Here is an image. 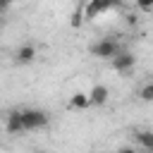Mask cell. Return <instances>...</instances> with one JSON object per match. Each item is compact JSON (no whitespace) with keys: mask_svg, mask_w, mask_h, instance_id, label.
I'll return each instance as SVG.
<instances>
[{"mask_svg":"<svg viewBox=\"0 0 153 153\" xmlns=\"http://www.w3.org/2000/svg\"><path fill=\"white\" fill-rule=\"evenodd\" d=\"M108 10H112V2H108V0H91V2H86V5L81 7L84 22H86V19H96V17H100V14L108 12Z\"/></svg>","mask_w":153,"mask_h":153,"instance_id":"obj_3","label":"cell"},{"mask_svg":"<svg viewBox=\"0 0 153 153\" xmlns=\"http://www.w3.org/2000/svg\"><path fill=\"white\" fill-rule=\"evenodd\" d=\"M69 108H72V110H86V108H88V98H86V93L76 91V93L69 98Z\"/></svg>","mask_w":153,"mask_h":153,"instance_id":"obj_9","label":"cell"},{"mask_svg":"<svg viewBox=\"0 0 153 153\" xmlns=\"http://www.w3.org/2000/svg\"><path fill=\"white\" fill-rule=\"evenodd\" d=\"M86 98H88V108L93 105V108H100V105H105L108 103V98H110V91H108V86H103V84H96L88 93H86Z\"/></svg>","mask_w":153,"mask_h":153,"instance_id":"obj_5","label":"cell"},{"mask_svg":"<svg viewBox=\"0 0 153 153\" xmlns=\"http://www.w3.org/2000/svg\"><path fill=\"white\" fill-rule=\"evenodd\" d=\"M115 153H136V148H131V146H124V148H120V151H115Z\"/></svg>","mask_w":153,"mask_h":153,"instance_id":"obj_13","label":"cell"},{"mask_svg":"<svg viewBox=\"0 0 153 153\" xmlns=\"http://www.w3.org/2000/svg\"><path fill=\"white\" fill-rule=\"evenodd\" d=\"M22 122H24V131H33V129H45L50 117L45 110L26 108V110H22Z\"/></svg>","mask_w":153,"mask_h":153,"instance_id":"obj_1","label":"cell"},{"mask_svg":"<svg viewBox=\"0 0 153 153\" xmlns=\"http://www.w3.org/2000/svg\"><path fill=\"white\" fill-rule=\"evenodd\" d=\"M134 136L143 151H153V131L151 129H139V131H134Z\"/></svg>","mask_w":153,"mask_h":153,"instance_id":"obj_8","label":"cell"},{"mask_svg":"<svg viewBox=\"0 0 153 153\" xmlns=\"http://www.w3.org/2000/svg\"><path fill=\"white\" fill-rule=\"evenodd\" d=\"M69 24H72L74 29H79V26L84 24V12H81V7H76V10L69 14Z\"/></svg>","mask_w":153,"mask_h":153,"instance_id":"obj_11","label":"cell"},{"mask_svg":"<svg viewBox=\"0 0 153 153\" xmlns=\"http://www.w3.org/2000/svg\"><path fill=\"white\" fill-rule=\"evenodd\" d=\"M7 10H10V2H7V0H0V14L7 12Z\"/></svg>","mask_w":153,"mask_h":153,"instance_id":"obj_12","label":"cell"},{"mask_svg":"<svg viewBox=\"0 0 153 153\" xmlns=\"http://www.w3.org/2000/svg\"><path fill=\"white\" fill-rule=\"evenodd\" d=\"M36 57H38V50H36L33 43H24V45H19L17 53H14V62H17V65H31Z\"/></svg>","mask_w":153,"mask_h":153,"instance_id":"obj_6","label":"cell"},{"mask_svg":"<svg viewBox=\"0 0 153 153\" xmlns=\"http://www.w3.org/2000/svg\"><path fill=\"white\" fill-rule=\"evenodd\" d=\"M5 131H7V134H24L22 110H10V112L5 115Z\"/></svg>","mask_w":153,"mask_h":153,"instance_id":"obj_7","label":"cell"},{"mask_svg":"<svg viewBox=\"0 0 153 153\" xmlns=\"http://www.w3.org/2000/svg\"><path fill=\"white\" fill-rule=\"evenodd\" d=\"M110 65H112L115 72H129V69H134L136 57H134V53H129V50H120V53L110 60Z\"/></svg>","mask_w":153,"mask_h":153,"instance_id":"obj_4","label":"cell"},{"mask_svg":"<svg viewBox=\"0 0 153 153\" xmlns=\"http://www.w3.org/2000/svg\"><path fill=\"white\" fill-rule=\"evenodd\" d=\"M122 50V45H120V41L117 38H100V41H96L93 45H91V55H96V57H100V60H112L117 53Z\"/></svg>","mask_w":153,"mask_h":153,"instance_id":"obj_2","label":"cell"},{"mask_svg":"<svg viewBox=\"0 0 153 153\" xmlns=\"http://www.w3.org/2000/svg\"><path fill=\"white\" fill-rule=\"evenodd\" d=\"M139 98H141L143 103H151V100H153V84H151V81H146V84L139 88Z\"/></svg>","mask_w":153,"mask_h":153,"instance_id":"obj_10","label":"cell"}]
</instances>
